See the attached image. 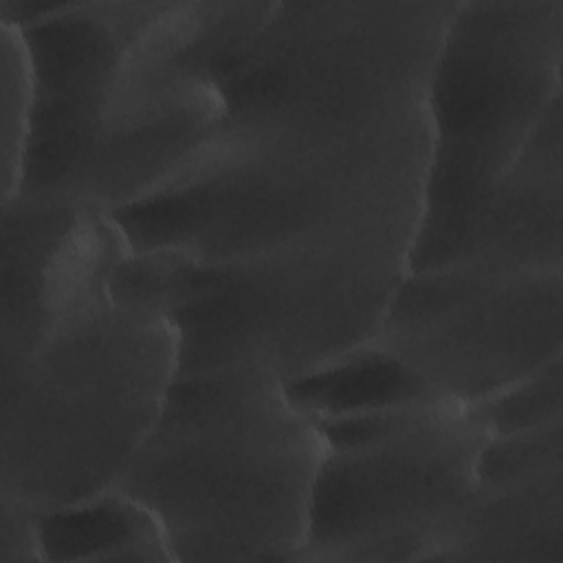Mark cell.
Returning <instances> with one entry per match:
<instances>
[{
    "mask_svg": "<svg viewBox=\"0 0 563 563\" xmlns=\"http://www.w3.org/2000/svg\"><path fill=\"white\" fill-rule=\"evenodd\" d=\"M455 0H288L218 79L207 141L110 213L176 255L183 372L284 383L369 343L407 277L429 158L427 84Z\"/></svg>",
    "mask_w": 563,
    "mask_h": 563,
    "instance_id": "obj_1",
    "label": "cell"
},
{
    "mask_svg": "<svg viewBox=\"0 0 563 563\" xmlns=\"http://www.w3.org/2000/svg\"><path fill=\"white\" fill-rule=\"evenodd\" d=\"M321 453L319 422L277 376H176L112 488L152 515L172 561H301Z\"/></svg>",
    "mask_w": 563,
    "mask_h": 563,
    "instance_id": "obj_2",
    "label": "cell"
},
{
    "mask_svg": "<svg viewBox=\"0 0 563 563\" xmlns=\"http://www.w3.org/2000/svg\"><path fill=\"white\" fill-rule=\"evenodd\" d=\"M178 376L172 323L108 288L0 358V501L53 512L110 490Z\"/></svg>",
    "mask_w": 563,
    "mask_h": 563,
    "instance_id": "obj_3",
    "label": "cell"
},
{
    "mask_svg": "<svg viewBox=\"0 0 563 563\" xmlns=\"http://www.w3.org/2000/svg\"><path fill=\"white\" fill-rule=\"evenodd\" d=\"M563 0L453 4L429 84V158L409 271L457 262L501 176L563 97Z\"/></svg>",
    "mask_w": 563,
    "mask_h": 563,
    "instance_id": "obj_4",
    "label": "cell"
},
{
    "mask_svg": "<svg viewBox=\"0 0 563 563\" xmlns=\"http://www.w3.org/2000/svg\"><path fill=\"white\" fill-rule=\"evenodd\" d=\"M317 422L323 453L301 561H442L488 440L473 409L420 398Z\"/></svg>",
    "mask_w": 563,
    "mask_h": 563,
    "instance_id": "obj_5",
    "label": "cell"
},
{
    "mask_svg": "<svg viewBox=\"0 0 563 563\" xmlns=\"http://www.w3.org/2000/svg\"><path fill=\"white\" fill-rule=\"evenodd\" d=\"M372 341L435 398L477 407L563 356V273L409 271Z\"/></svg>",
    "mask_w": 563,
    "mask_h": 563,
    "instance_id": "obj_6",
    "label": "cell"
},
{
    "mask_svg": "<svg viewBox=\"0 0 563 563\" xmlns=\"http://www.w3.org/2000/svg\"><path fill=\"white\" fill-rule=\"evenodd\" d=\"M442 561L563 563V422L488 435Z\"/></svg>",
    "mask_w": 563,
    "mask_h": 563,
    "instance_id": "obj_7",
    "label": "cell"
},
{
    "mask_svg": "<svg viewBox=\"0 0 563 563\" xmlns=\"http://www.w3.org/2000/svg\"><path fill=\"white\" fill-rule=\"evenodd\" d=\"M453 264L499 273H563V97L530 132Z\"/></svg>",
    "mask_w": 563,
    "mask_h": 563,
    "instance_id": "obj_8",
    "label": "cell"
},
{
    "mask_svg": "<svg viewBox=\"0 0 563 563\" xmlns=\"http://www.w3.org/2000/svg\"><path fill=\"white\" fill-rule=\"evenodd\" d=\"M40 537L44 561H172L152 515L117 488L42 512Z\"/></svg>",
    "mask_w": 563,
    "mask_h": 563,
    "instance_id": "obj_9",
    "label": "cell"
},
{
    "mask_svg": "<svg viewBox=\"0 0 563 563\" xmlns=\"http://www.w3.org/2000/svg\"><path fill=\"white\" fill-rule=\"evenodd\" d=\"M286 387L295 402L314 420L343 418L420 398H435L405 365L374 341L303 378L286 383Z\"/></svg>",
    "mask_w": 563,
    "mask_h": 563,
    "instance_id": "obj_10",
    "label": "cell"
},
{
    "mask_svg": "<svg viewBox=\"0 0 563 563\" xmlns=\"http://www.w3.org/2000/svg\"><path fill=\"white\" fill-rule=\"evenodd\" d=\"M0 200L15 196L20 187L24 152L33 114V73L22 31L9 22H0Z\"/></svg>",
    "mask_w": 563,
    "mask_h": 563,
    "instance_id": "obj_11",
    "label": "cell"
},
{
    "mask_svg": "<svg viewBox=\"0 0 563 563\" xmlns=\"http://www.w3.org/2000/svg\"><path fill=\"white\" fill-rule=\"evenodd\" d=\"M471 409L488 435H510L563 422V356Z\"/></svg>",
    "mask_w": 563,
    "mask_h": 563,
    "instance_id": "obj_12",
    "label": "cell"
},
{
    "mask_svg": "<svg viewBox=\"0 0 563 563\" xmlns=\"http://www.w3.org/2000/svg\"><path fill=\"white\" fill-rule=\"evenodd\" d=\"M44 561L40 515L9 501H0V563Z\"/></svg>",
    "mask_w": 563,
    "mask_h": 563,
    "instance_id": "obj_13",
    "label": "cell"
}]
</instances>
